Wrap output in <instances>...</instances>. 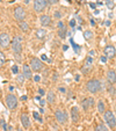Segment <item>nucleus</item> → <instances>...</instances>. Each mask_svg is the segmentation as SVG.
Returning <instances> with one entry per match:
<instances>
[{
  "label": "nucleus",
  "instance_id": "nucleus-11",
  "mask_svg": "<svg viewBox=\"0 0 116 131\" xmlns=\"http://www.w3.org/2000/svg\"><path fill=\"white\" fill-rule=\"evenodd\" d=\"M104 54H106V57L109 58V59H111V58H114L116 56V50L115 48L113 47V45H107L106 48H104Z\"/></svg>",
  "mask_w": 116,
  "mask_h": 131
},
{
  "label": "nucleus",
  "instance_id": "nucleus-20",
  "mask_svg": "<svg viewBox=\"0 0 116 131\" xmlns=\"http://www.w3.org/2000/svg\"><path fill=\"white\" fill-rule=\"evenodd\" d=\"M45 35H47V31H45V29H37L36 37L38 38V40H43V38L45 37Z\"/></svg>",
  "mask_w": 116,
  "mask_h": 131
},
{
  "label": "nucleus",
  "instance_id": "nucleus-4",
  "mask_svg": "<svg viewBox=\"0 0 116 131\" xmlns=\"http://www.w3.org/2000/svg\"><path fill=\"white\" fill-rule=\"evenodd\" d=\"M93 66H94V60H93V57L88 56V57L85 59L84 62V65L81 67V72L84 74H88L93 71Z\"/></svg>",
  "mask_w": 116,
  "mask_h": 131
},
{
  "label": "nucleus",
  "instance_id": "nucleus-17",
  "mask_svg": "<svg viewBox=\"0 0 116 131\" xmlns=\"http://www.w3.org/2000/svg\"><path fill=\"white\" fill-rule=\"evenodd\" d=\"M71 118L73 123H77L79 121V110L77 107H72L71 108Z\"/></svg>",
  "mask_w": 116,
  "mask_h": 131
},
{
  "label": "nucleus",
  "instance_id": "nucleus-6",
  "mask_svg": "<svg viewBox=\"0 0 116 131\" xmlns=\"http://www.w3.org/2000/svg\"><path fill=\"white\" fill-rule=\"evenodd\" d=\"M49 5V0H34V10L36 13H41Z\"/></svg>",
  "mask_w": 116,
  "mask_h": 131
},
{
  "label": "nucleus",
  "instance_id": "nucleus-39",
  "mask_svg": "<svg viewBox=\"0 0 116 131\" xmlns=\"http://www.w3.org/2000/svg\"><path fill=\"white\" fill-rule=\"evenodd\" d=\"M94 54H95V51H94V50H91V51H89V56H94Z\"/></svg>",
  "mask_w": 116,
  "mask_h": 131
},
{
  "label": "nucleus",
  "instance_id": "nucleus-46",
  "mask_svg": "<svg viewBox=\"0 0 116 131\" xmlns=\"http://www.w3.org/2000/svg\"><path fill=\"white\" fill-rule=\"evenodd\" d=\"M59 91L62 92V93H65V88H59Z\"/></svg>",
  "mask_w": 116,
  "mask_h": 131
},
{
  "label": "nucleus",
  "instance_id": "nucleus-7",
  "mask_svg": "<svg viewBox=\"0 0 116 131\" xmlns=\"http://www.w3.org/2000/svg\"><path fill=\"white\" fill-rule=\"evenodd\" d=\"M26 10L23 7H21V6H17L16 8L14 9V17L15 20H17L19 22H22L23 20L26 19Z\"/></svg>",
  "mask_w": 116,
  "mask_h": 131
},
{
  "label": "nucleus",
  "instance_id": "nucleus-42",
  "mask_svg": "<svg viewBox=\"0 0 116 131\" xmlns=\"http://www.w3.org/2000/svg\"><path fill=\"white\" fill-rule=\"evenodd\" d=\"M42 59H44V60H48V58H47V56H45V54H43V56H42Z\"/></svg>",
  "mask_w": 116,
  "mask_h": 131
},
{
  "label": "nucleus",
  "instance_id": "nucleus-40",
  "mask_svg": "<svg viewBox=\"0 0 116 131\" xmlns=\"http://www.w3.org/2000/svg\"><path fill=\"white\" fill-rule=\"evenodd\" d=\"M67 48H69V47H67V45H63V50H64V51H66V50H67Z\"/></svg>",
  "mask_w": 116,
  "mask_h": 131
},
{
  "label": "nucleus",
  "instance_id": "nucleus-21",
  "mask_svg": "<svg viewBox=\"0 0 116 131\" xmlns=\"http://www.w3.org/2000/svg\"><path fill=\"white\" fill-rule=\"evenodd\" d=\"M93 31H91V30H85L84 31V38L86 41H92L93 40Z\"/></svg>",
  "mask_w": 116,
  "mask_h": 131
},
{
  "label": "nucleus",
  "instance_id": "nucleus-32",
  "mask_svg": "<svg viewBox=\"0 0 116 131\" xmlns=\"http://www.w3.org/2000/svg\"><path fill=\"white\" fill-rule=\"evenodd\" d=\"M59 1V0H49V4L50 5H55V4H57Z\"/></svg>",
  "mask_w": 116,
  "mask_h": 131
},
{
  "label": "nucleus",
  "instance_id": "nucleus-41",
  "mask_svg": "<svg viewBox=\"0 0 116 131\" xmlns=\"http://www.w3.org/2000/svg\"><path fill=\"white\" fill-rule=\"evenodd\" d=\"M40 104H41V106L43 107V106H44V104H45V101H44V100H42V101H41V103H40Z\"/></svg>",
  "mask_w": 116,
  "mask_h": 131
},
{
  "label": "nucleus",
  "instance_id": "nucleus-38",
  "mask_svg": "<svg viewBox=\"0 0 116 131\" xmlns=\"http://www.w3.org/2000/svg\"><path fill=\"white\" fill-rule=\"evenodd\" d=\"M100 59H101V62H102V63H106V62H107V57H106V56H103V57H101V58H100Z\"/></svg>",
  "mask_w": 116,
  "mask_h": 131
},
{
  "label": "nucleus",
  "instance_id": "nucleus-19",
  "mask_svg": "<svg viewBox=\"0 0 116 131\" xmlns=\"http://www.w3.org/2000/svg\"><path fill=\"white\" fill-rule=\"evenodd\" d=\"M19 27L21 28V30H22L23 32H28V31H29V25H28V22H26V21L19 22Z\"/></svg>",
  "mask_w": 116,
  "mask_h": 131
},
{
  "label": "nucleus",
  "instance_id": "nucleus-43",
  "mask_svg": "<svg viewBox=\"0 0 116 131\" xmlns=\"http://www.w3.org/2000/svg\"><path fill=\"white\" fill-rule=\"evenodd\" d=\"M21 100H22V101H25V100H27V96H26V95H23V96L21 97Z\"/></svg>",
  "mask_w": 116,
  "mask_h": 131
},
{
  "label": "nucleus",
  "instance_id": "nucleus-15",
  "mask_svg": "<svg viewBox=\"0 0 116 131\" xmlns=\"http://www.w3.org/2000/svg\"><path fill=\"white\" fill-rule=\"evenodd\" d=\"M107 80L111 85H114L116 82V72L114 70H108L107 71Z\"/></svg>",
  "mask_w": 116,
  "mask_h": 131
},
{
  "label": "nucleus",
  "instance_id": "nucleus-31",
  "mask_svg": "<svg viewBox=\"0 0 116 131\" xmlns=\"http://www.w3.org/2000/svg\"><path fill=\"white\" fill-rule=\"evenodd\" d=\"M54 16L56 17V19H60V17H62V14H60V12H58V10H56V12L54 13Z\"/></svg>",
  "mask_w": 116,
  "mask_h": 131
},
{
  "label": "nucleus",
  "instance_id": "nucleus-14",
  "mask_svg": "<svg viewBox=\"0 0 116 131\" xmlns=\"http://www.w3.org/2000/svg\"><path fill=\"white\" fill-rule=\"evenodd\" d=\"M40 22L43 27H48V26L51 25V17H50V15L43 14L40 16Z\"/></svg>",
  "mask_w": 116,
  "mask_h": 131
},
{
  "label": "nucleus",
  "instance_id": "nucleus-16",
  "mask_svg": "<svg viewBox=\"0 0 116 131\" xmlns=\"http://www.w3.org/2000/svg\"><path fill=\"white\" fill-rule=\"evenodd\" d=\"M21 123H22V125L25 129L30 128V119H29L28 114H26V113H22V114H21Z\"/></svg>",
  "mask_w": 116,
  "mask_h": 131
},
{
  "label": "nucleus",
  "instance_id": "nucleus-24",
  "mask_svg": "<svg viewBox=\"0 0 116 131\" xmlns=\"http://www.w3.org/2000/svg\"><path fill=\"white\" fill-rule=\"evenodd\" d=\"M95 131H108V129L106 128V125H104V124L100 123V124H98V125H96Z\"/></svg>",
  "mask_w": 116,
  "mask_h": 131
},
{
  "label": "nucleus",
  "instance_id": "nucleus-48",
  "mask_svg": "<svg viewBox=\"0 0 116 131\" xmlns=\"http://www.w3.org/2000/svg\"><path fill=\"white\" fill-rule=\"evenodd\" d=\"M16 131H23V130H21V129H17V130Z\"/></svg>",
  "mask_w": 116,
  "mask_h": 131
},
{
  "label": "nucleus",
  "instance_id": "nucleus-47",
  "mask_svg": "<svg viewBox=\"0 0 116 131\" xmlns=\"http://www.w3.org/2000/svg\"><path fill=\"white\" fill-rule=\"evenodd\" d=\"M30 0H25V4H29Z\"/></svg>",
  "mask_w": 116,
  "mask_h": 131
},
{
  "label": "nucleus",
  "instance_id": "nucleus-10",
  "mask_svg": "<svg viewBox=\"0 0 116 131\" xmlns=\"http://www.w3.org/2000/svg\"><path fill=\"white\" fill-rule=\"evenodd\" d=\"M6 106L9 109H15L17 106V99L15 95L13 94H8L6 96Z\"/></svg>",
  "mask_w": 116,
  "mask_h": 131
},
{
  "label": "nucleus",
  "instance_id": "nucleus-45",
  "mask_svg": "<svg viewBox=\"0 0 116 131\" xmlns=\"http://www.w3.org/2000/svg\"><path fill=\"white\" fill-rule=\"evenodd\" d=\"M57 78H58V74H57V73H56V74H54V79H55V80H56V79H57Z\"/></svg>",
  "mask_w": 116,
  "mask_h": 131
},
{
  "label": "nucleus",
  "instance_id": "nucleus-28",
  "mask_svg": "<svg viewBox=\"0 0 116 131\" xmlns=\"http://www.w3.org/2000/svg\"><path fill=\"white\" fill-rule=\"evenodd\" d=\"M25 79H26V78L23 77V74H22V75H21V74H17V78H16V80H17V81H19V82H20V84H22V82H23V80H25Z\"/></svg>",
  "mask_w": 116,
  "mask_h": 131
},
{
  "label": "nucleus",
  "instance_id": "nucleus-3",
  "mask_svg": "<svg viewBox=\"0 0 116 131\" xmlns=\"http://www.w3.org/2000/svg\"><path fill=\"white\" fill-rule=\"evenodd\" d=\"M103 118H104V121H106L107 125H108L110 129H114L116 126V118H115V115H114V113L111 110L104 111Z\"/></svg>",
  "mask_w": 116,
  "mask_h": 131
},
{
  "label": "nucleus",
  "instance_id": "nucleus-12",
  "mask_svg": "<svg viewBox=\"0 0 116 131\" xmlns=\"http://www.w3.org/2000/svg\"><path fill=\"white\" fill-rule=\"evenodd\" d=\"M94 106V99L93 97H86V99H84L81 101V107L84 110H87V109L92 108V107Z\"/></svg>",
  "mask_w": 116,
  "mask_h": 131
},
{
  "label": "nucleus",
  "instance_id": "nucleus-27",
  "mask_svg": "<svg viewBox=\"0 0 116 131\" xmlns=\"http://www.w3.org/2000/svg\"><path fill=\"white\" fill-rule=\"evenodd\" d=\"M108 92H109V94H110V95H114V94H115V88H114V86H113L111 84L108 86Z\"/></svg>",
  "mask_w": 116,
  "mask_h": 131
},
{
  "label": "nucleus",
  "instance_id": "nucleus-44",
  "mask_svg": "<svg viewBox=\"0 0 116 131\" xmlns=\"http://www.w3.org/2000/svg\"><path fill=\"white\" fill-rule=\"evenodd\" d=\"M91 25H92V26H94V25H95V21H94L93 19H92V20H91Z\"/></svg>",
  "mask_w": 116,
  "mask_h": 131
},
{
  "label": "nucleus",
  "instance_id": "nucleus-35",
  "mask_svg": "<svg viewBox=\"0 0 116 131\" xmlns=\"http://www.w3.org/2000/svg\"><path fill=\"white\" fill-rule=\"evenodd\" d=\"M15 59L21 62V59H22V58H21V54H15Z\"/></svg>",
  "mask_w": 116,
  "mask_h": 131
},
{
  "label": "nucleus",
  "instance_id": "nucleus-33",
  "mask_svg": "<svg viewBox=\"0 0 116 131\" xmlns=\"http://www.w3.org/2000/svg\"><path fill=\"white\" fill-rule=\"evenodd\" d=\"M65 26H64V23L62 22V21H59V22H58V28H59V29H62V28H64Z\"/></svg>",
  "mask_w": 116,
  "mask_h": 131
},
{
  "label": "nucleus",
  "instance_id": "nucleus-18",
  "mask_svg": "<svg viewBox=\"0 0 116 131\" xmlns=\"http://www.w3.org/2000/svg\"><path fill=\"white\" fill-rule=\"evenodd\" d=\"M47 101L49 102V103H55L56 102V94H55L54 92H49L47 95Z\"/></svg>",
  "mask_w": 116,
  "mask_h": 131
},
{
  "label": "nucleus",
  "instance_id": "nucleus-25",
  "mask_svg": "<svg viewBox=\"0 0 116 131\" xmlns=\"http://www.w3.org/2000/svg\"><path fill=\"white\" fill-rule=\"evenodd\" d=\"M5 54H4V52L0 51V67H3L4 64H5Z\"/></svg>",
  "mask_w": 116,
  "mask_h": 131
},
{
  "label": "nucleus",
  "instance_id": "nucleus-36",
  "mask_svg": "<svg viewBox=\"0 0 116 131\" xmlns=\"http://www.w3.org/2000/svg\"><path fill=\"white\" fill-rule=\"evenodd\" d=\"M38 93H40V95H44L45 94V92H44V89H43V88L38 89Z\"/></svg>",
  "mask_w": 116,
  "mask_h": 131
},
{
  "label": "nucleus",
  "instance_id": "nucleus-1",
  "mask_svg": "<svg viewBox=\"0 0 116 131\" xmlns=\"http://www.w3.org/2000/svg\"><path fill=\"white\" fill-rule=\"evenodd\" d=\"M86 88H87V91H88L89 93L95 94V93H98V92L101 91L102 82L100 81L99 79H92L86 84Z\"/></svg>",
  "mask_w": 116,
  "mask_h": 131
},
{
  "label": "nucleus",
  "instance_id": "nucleus-2",
  "mask_svg": "<svg viewBox=\"0 0 116 131\" xmlns=\"http://www.w3.org/2000/svg\"><path fill=\"white\" fill-rule=\"evenodd\" d=\"M12 51L14 54H21L22 52V38L20 36H15L12 40Z\"/></svg>",
  "mask_w": 116,
  "mask_h": 131
},
{
  "label": "nucleus",
  "instance_id": "nucleus-8",
  "mask_svg": "<svg viewBox=\"0 0 116 131\" xmlns=\"http://www.w3.org/2000/svg\"><path fill=\"white\" fill-rule=\"evenodd\" d=\"M9 44H12L9 35L6 34V32L0 34V47L4 48V49H7V48L9 47Z\"/></svg>",
  "mask_w": 116,
  "mask_h": 131
},
{
  "label": "nucleus",
  "instance_id": "nucleus-22",
  "mask_svg": "<svg viewBox=\"0 0 116 131\" xmlns=\"http://www.w3.org/2000/svg\"><path fill=\"white\" fill-rule=\"evenodd\" d=\"M104 108H106V107H104V101L103 100H100L99 102H98V110H99V113H103L104 114Z\"/></svg>",
  "mask_w": 116,
  "mask_h": 131
},
{
  "label": "nucleus",
  "instance_id": "nucleus-37",
  "mask_svg": "<svg viewBox=\"0 0 116 131\" xmlns=\"http://www.w3.org/2000/svg\"><path fill=\"white\" fill-rule=\"evenodd\" d=\"M40 79H41V78H40V75H35V77H34V80H35V81H40Z\"/></svg>",
  "mask_w": 116,
  "mask_h": 131
},
{
  "label": "nucleus",
  "instance_id": "nucleus-26",
  "mask_svg": "<svg viewBox=\"0 0 116 131\" xmlns=\"http://www.w3.org/2000/svg\"><path fill=\"white\" fill-rule=\"evenodd\" d=\"M106 5L109 9H111V8L114 7V1L113 0H106Z\"/></svg>",
  "mask_w": 116,
  "mask_h": 131
},
{
  "label": "nucleus",
  "instance_id": "nucleus-30",
  "mask_svg": "<svg viewBox=\"0 0 116 131\" xmlns=\"http://www.w3.org/2000/svg\"><path fill=\"white\" fill-rule=\"evenodd\" d=\"M12 72L14 74H17V73H19V67H17L16 65H14V66L12 67Z\"/></svg>",
  "mask_w": 116,
  "mask_h": 131
},
{
  "label": "nucleus",
  "instance_id": "nucleus-9",
  "mask_svg": "<svg viewBox=\"0 0 116 131\" xmlns=\"http://www.w3.org/2000/svg\"><path fill=\"white\" fill-rule=\"evenodd\" d=\"M55 116H56L57 122L59 124H66L67 123V114L63 110H56L55 111Z\"/></svg>",
  "mask_w": 116,
  "mask_h": 131
},
{
  "label": "nucleus",
  "instance_id": "nucleus-13",
  "mask_svg": "<svg viewBox=\"0 0 116 131\" xmlns=\"http://www.w3.org/2000/svg\"><path fill=\"white\" fill-rule=\"evenodd\" d=\"M22 73H23V77L26 79H31L33 78V70L30 67V65L28 64H25L22 66Z\"/></svg>",
  "mask_w": 116,
  "mask_h": 131
},
{
  "label": "nucleus",
  "instance_id": "nucleus-34",
  "mask_svg": "<svg viewBox=\"0 0 116 131\" xmlns=\"http://www.w3.org/2000/svg\"><path fill=\"white\" fill-rule=\"evenodd\" d=\"M70 26H71L72 28H74V26H76V20H71V21H70Z\"/></svg>",
  "mask_w": 116,
  "mask_h": 131
},
{
  "label": "nucleus",
  "instance_id": "nucleus-23",
  "mask_svg": "<svg viewBox=\"0 0 116 131\" xmlns=\"http://www.w3.org/2000/svg\"><path fill=\"white\" fill-rule=\"evenodd\" d=\"M67 35V30H66V28H62V29H59L58 30V36L60 37V38H65V36Z\"/></svg>",
  "mask_w": 116,
  "mask_h": 131
},
{
  "label": "nucleus",
  "instance_id": "nucleus-5",
  "mask_svg": "<svg viewBox=\"0 0 116 131\" xmlns=\"http://www.w3.org/2000/svg\"><path fill=\"white\" fill-rule=\"evenodd\" d=\"M30 67H31V70L34 72H40L43 70L44 64H43V62L40 59V58L34 57V58H31V60H30Z\"/></svg>",
  "mask_w": 116,
  "mask_h": 131
},
{
  "label": "nucleus",
  "instance_id": "nucleus-29",
  "mask_svg": "<svg viewBox=\"0 0 116 131\" xmlns=\"http://www.w3.org/2000/svg\"><path fill=\"white\" fill-rule=\"evenodd\" d=\"M33 115H34V117L36 119H38V121L40 122H42V118H41L40 117V114H38V113H37V111H34V113H33Z\"/></svg>",
  "mask_w": 116,
  "mask_h": 131
}]
</instances>
